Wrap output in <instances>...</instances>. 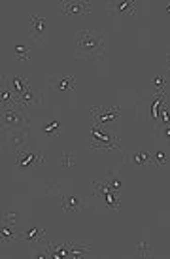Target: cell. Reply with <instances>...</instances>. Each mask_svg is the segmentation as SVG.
<instances>
[{
  "mask_svg": "<svg viewBox=\"0 0 170 259\" xmlns=\"http://www.w3.org/2000/svg\"><path fill=\"white\" fill-rule=\"evenodd\" d=\"M76 57L78 59H95L102 61L106 44H104V34L100 30H81L76 34Z\"/></svg>",
  "mask_w": 170,
  "mask_h": 259,
  "instance_id": "1",
  "label": "cell"
},
{
  "mask_svg": "<svg viewBox=\"0 0 170 259\" xmlns=\"http://www.w3.org/2000/svg\"><path fill=\"white\" fill-rule=\"evenodd\" d=\"M166 102V93H155L149 91L138 101V115L140 119L149 129L157 131V127L161 125V108Z\"/></svg>",
  "mask_w": 170,
  "mask_h": 259,
  "instance_id": "2",
  "label": "cell"
},
{
  "mask_svg": "<svg viewBox=\"0 0 170 259\" xmlns=\"http://www.w3.org/2000/svg\"><path fill=\"white\" fill-rule=\"evenodd\" d=\"M2 127L6 133L10 131L28 129L30 127V117H28V110L19 108L17 104L2 108Z\"/></svg>",
  "mask_w": 170,
  "mask_h": 259,
  "instance_id": "3",
  "label": "cell"
},
{
  "mask_svg": "<svg viewBox=\"0 0 170 259\" xmlns=\"http://www.w3.org/2000/svg\"><path fill=\"white\" fill-rule=\"evenodd\" d=\"M44 163V155L42 153H34L30 150H21L15 153V168L19 176H27L34 166L42 165Z\"/></svg>",
  "mask_w": 170,
  "mask_h": 259,
  "instance_id": "4",
  "label": "cell"
},
{
  "mask_svg": "<svg viewBox=\"0 0 170 259\" xmlns=\"http://www.w3.org/2000/svg\"><path fill=\"white\" fill-rule=\"evenodd\" d=\"M93 150H102V151H110V150H119V137L117 135H104L100 127L93 125L91 129V144H89Z\"/></svg>",
  "mask_w": 170,
  "mask_h": 259,
  "instance_id": "5",
  "label": "cell"
},
{
  "mask_svg": "<svg viewBox=\"0 0 170 259\" xmlns=\"http://www.w3.org/2000/svg\"><path fill=\"white\" fill-rule=\"evenodd\" d=\"M93 125L97 127H110L113 129L119 123V108L110 106V108H91Z\"/></svg>",
  "mask_w": 170,
  "mask_h": 259,
  "instance_id": "6",
  "label": "cell"
},
{
  "mask_svg": "<svg viewBox=\"0 0 170 259\" xmlns=\"http://www.w3.org/2000/svg\"><path fill=\"white\" fill-rule=\"evenodd\" d=\"M93 189H95V197H99L100 202L104 204V208H108V210H121L119 193L112 191V189H110V187H108L104 182H95V184H93Z\"/></svg>",
  "mask_w": 170,
  "mask_h": 259,
  "instance_id": "7",
  "label": "cell"
},
{
  "mask_svg": "<svg viewBox=\"0 0 170 259\" xmlns=\"http://www.w3.org/2000/svg\"><path fill=\"white\" fill-rule=\"evenodd\" d=\"M59 201H61V208L64 212H85L89 210V201L87 199H81V197H76L72 193H63V189L59 191Z\"/></svg>",
  "mask_w": 170,
  "mask_h": 259,
  "instance_id": "8",
  "label": "cell"
},
{
  "mask_svg": "<svg viewBox=\"0 0 170 259\" xmlns=\"http://www.w3.org/2000/svg\"><path fill=\"white\" fill-rule=\"evenodd\" d=\"M48 85L55 91L57 95H70L76 89V79L68 74H57L48 78Z\"/></svg>",
  "mask_w": 170,
  "mask_h": 259,
  "instance_id": "9",
  "label": "cell"
},
{
  "mask_svg": "<svg viewBox=\"0 0 170 259\" xmlns=\"http://www.w3.org/2000/svg\"><path fill=\"white\" fill-rule=\"evenodd\" d=\"M142 8V2H136V0H119V2H113L110 10H108V14L110 15H115V17H133L140 12Z\"/></svg>",
  "mask_w": 170,
  "mask_h": 259,
  "instance_id": "10",
  "label": "cell"
},
{
  "mask_svg": "<svg viewBox=\"0 0 170 259\" xmlns=\"http://www.w3.org/2000/svg\"><path fill=\"white\" fill-rule=\"evenodd\" d=\"M42 99L44 95L34 89V87H28L27 93H23L21 97H15V104L19 106V108H25V110H30V108H36V106H40L42 104Z\"/></svg>",
  "mask_w": 170,
  "mask_h": 259,
  "instance_id": "11",
  "label": "cell"
},
{
  "mask_svg": "<svg viewBox=\"0 0 170 259\" xmlns=\"http://www.w3.org/2000/svg\"><path fill=\"white\" fill-rule=\"evenodd\" d=\"M61 14L64 15H85L93 10L91 2H76V0H63L59 2Z\"/></svg>",
  "mask_w": 170,
  "mask_h": 259,
  "instance_id": "12",
  "label": "cell"
},
{
  "mask_svg": "<svg viewBox=\"0 0 170 259\" xmlns=\"http://www.w3.org/2000/svg\"><path fill=\"white\" fill-rule=\"evenodd\" d=\"M30 140V127L28 129H19V131H10L8 133V144L10 148L17 153V151L25 150V146Z\"/></svg>",
  "mask_w": 170,
  "mask_h": 259,
  "instance_id": "13",
  "label": "cell"
},
{
  "mask_svg": "<svg viewBox=\"0 0 170 259\" xmlns=\"http://www.w3.org/2000/svg\"><path fill=\"white\" fill-rule=\"evenodd\" d=\"M19 240H25L28 244H40L44 246L48 242V237H46V231L42 227H23L21 229V235H19Z\"/></svg>",
  "mask_w": 170,
  "mask_h": 259,
  "instance_id": "14",
  "label": "cell"
},
{
  "mask_svg": "<svg viewBox=\"0 0 170 259\" xmlns=\"http://www.w3.org/2000/svg\"><path fill=\"white\" fill-rule=\"evenodd\" d=\"M6 87L15 95V97H21L23 93H27L28 91V79L25 76H19V74H14V76H10L6 81Z\"/></svg>",
  "mask_w": 170,
  "mask_h": 259,
  "instance_id": "15",
  "label": "cell"
},
{
  "mask_svg": "<svg viewBox=\"0 0 170 259\" xmlns=\"http://www.w3.org/2000/svg\"><path fill=\"white\" fill-rule=\"evenodd\" d=\"M30 36L38 44H42L44 38H46V19L40 17V15L30 17Z\"/></svg>",
  "mask_w": 170,
  "mask_h": 259,
  "instance_id": "16",
  "label": "cell"
},
{
  "mask_svg": "<svg viewBox=\"0 0 170 259\" xmlns=\"http://www.w3.org/2000/svg\"><path fill=\"white\" fill-rule=\"evenodd\" d=\"M23 225H2L0 229V238L2 242H10V240H19Z\"/></svg>",
  "mask_w": 170,
  "mask_h": 259,
  "instance_id": "17",
  "label": "cell"
},
{
  "mask_svg": "<svg viewBox=\"0 0 170 259\" xmlns=\"http://www.w3.org/2000/svg\"><path fill=\"white\" fill-rule=\"evenodd\" d=\"M127 163L129 165H136V166L151 165V153H148V151H136V153H133V155L127 159Z\"/></svg>",
  "mask_w": 170,
  "mask_h": 259,
  "instance_id": "18",
  "label": "cell"
},
{
  "mask_svg": "<svg viewBox=\"0 0 170 259\" xmlns=\"http://www.w3.org/2000/svg\"><path fill=\"white\" fill-rule=\"evenodd\" d=\"M40 131H42L46 137H57L59 131H61V121L59 119H48L40 125Z\"/></svg>",
  "mask_w": 170,
  "mask_h": 259,
  "instance_id": "19",
  "label": "cell"
},
{
  "mask_svg": "<svg viewBox=\"0 0 170 259\" xmlns=\"http://www.w3.org/2000/svg\"><path fill=\"white\" fill-rule=\"evenodd\" d=\"M104 184H106V186L110 187L112 191H115V193H121V189H123V182H121L119 172H117V170H112V172H108Z\"/></svg>",
  "mask_w": 170,
  "mask_h": 259,
  "instance_id": "20",
  "label": "cell"
},
{
  "mask_svg": "<svg viewBox=\"0 0 170 259\" xmlns=\"http://www.w3.org/2000/svg\"><path fill=\"white\" fill-rule=\"evenodd\" d=\"M164 163H166V153H164V150H155L153 153H151V165L155 166H163Z\"/></svg>",
  "mask_w": 170,
  "mask_h": 259,
  "instance_id": "21",
  "label": "cell"
},
{
  "mask_svg": "<svg viewBox=\"0 0 170 259\" xmlns=\"http://www.w3.org/2000/svg\"><path fill=\"white\" fill-rule=\"evenodd\" d=\"M136 252H138L140 257H149L151 255V244H149L146 238H142L140 242H138V246H136Z\"/></svg>",
  "mask_w": 170,
  "mask_h": 259,
  "instance_id": "22",
  "label": "cell"
},
{
  "mask_svg": "<svg viewBox=\"0 0 170 259\" xmlns=\"http://www.w3.org/2000/svg\"><path fill=\"white\" fill-rule=\"evenodd\" d=\"M0 99H2V108H6V106H12V104H15V95L8 89V87H4L2 89V95H0Z\"/></svg>",
  "mask_w": 170,
  "mask_h": 259,
  "instance_id": "23",
  "label": "cell"
},
{
  "mask_svg": "<svg viewBox=\"0 0 170 259\" xmlns=\"http://www.w3.org/2000/svg\"><path fill=\"white\" fill-rule=\"evenodd\" d=\"M21 216L17 214V212H8L2 216V225H21Z\"/></svg>",
  "mask_w": 170,
  "mask_h": 259,
  "instance_id": "24",
  "label": "cell"
},
{
  "mask_svg": "<svg viewBox=\"0 0 170 259\" xmlns=\"http://www.w3.org/2000/svg\"><path fill=\"white\" fill-rule=\"evenodd\" d=\"M164 87H166V79L163 76H155L151 79V91L155 93H164Z\"/></svg>",
  "mask_w": 170,
  "mask_h": 259,
  "instance_id": "25",
  "label": "cell"
},
{
  "mask_svg": "<svg viewBox=\"0 0 170 259\" xmlns=\"http://www.w3.org/2000/svg\"><path fill=\"white\" fill-rule=\"evenodd\" d=\"M155 135L161 138V142L166 146H170V127H159L155 131Z\"/></svg>",
  "mask_w": 170,
  "mask_h": 259,
  "instance_id": "26",
  "label": "cell"
},
{
  "mask_svg": "<svg viewBox=\"0 0 170 259\" xmlns=\"http://www.w3.org/2000/svg\"><path fill=\"white\" fill-rule=\"evenodd\" d=\"M14 51H15V57L21 59V61H27V59L30 57V50L25 48V46H15Z\"/></svg>",
  "mask_w": 170,
  "mask_h": 259,
  "instance_id": "27",
  "label": "cell"
},
{
  "mask_svg": "<svg viewBox=\"0 0 170 259\" xmlns=\"http://www.w3.org/2000/svg\"><path fill=\"white\" fill-rule=\"evenodd\" d=\"M76 161L78 159L74 157V155H70V153H61V165L63 166H74Z\"/></svg>",
  "mask_w": 170,
  "mask_h": 259,
  "instance_id": "28",
  "label": "cell"
},
{
  "mask_svg": "<svg viewBox=\"0 0 170 259\" xmlns=\"http://www.w3.org/2000/svg\"><path fill=\"white\" fill-rule=\"evenodd\" d=\"M159 127H170V108H161V125Z\"/></svg>",
  "mask_w": 170,
  "mask_h": 259,
  "instance_id": "29",
  "label": "cell"
},
{
  "mask_svg": "<svg viewBox=\"0 0 170 259\" xmlns=\"http://www.w3.org/2000/svg\"><path fill=\"white\" fill-rule=\"evenodd\" d=\"M59 191H61V186L59 184H48L46 186V195H59Z\"/></svg>",
  "mask_w": 170,
  "mask_h": 259,
  "instance_id": "30",
  "label": "cell"
},
{
  "mask_svg": "<svg viewBox=\"0 0 170 259\" xmlns=\"http://www.w3.org/2000/svg\"><path fill=\"white\" fill-rule=\"evenodd\" d=\"M166 65H168V72H170V50L166 51Z\"/></svg>",
  "mask_w": 170,
  "mask_h": 259,
  "instance_id": "31",
  "label": "cell"
},
{
  "mask_svg": "<svg viewBox=\"0 0 170 259\" xmlns=\"http://www.w3.org/2000/svg\"><path fill=\"white\" fill-rule=\"evenodd\" d=\"M164 12H166V14L170 15V2H168V4H166V6H164Z\"/></svg>",
  "mask_w": 170,
  "mask_h": 259,
  "instance_id": "32",
  "label": "cell"
}]
</instances>
